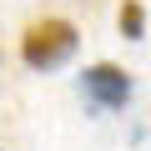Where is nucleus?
<instances>
[{"label":"nucleus","mask_w":151,"mask_h":151,"mask_svg":"<svg viewBox=\"0 0 151 151\" xmlns=\"http://www.w3.org/2000/svg\"><path fill=\"white\" fill-rule=\"evenodd\" d=\"M76 50H81V30H76V20H65V15L30 20L25 35H20V60H25L30 70H55V65H65Z\"/></svg>","instance_id":"f257e3e1"},{"label":"nucleus","mask_w":151,"mask_h":151,"mask_svg":"<svg viewBox=\"0 0 151 151\" xmlns=\"http://www.w3.org/2000/svg\"><path fill=\"white\" fill-rule=\"evenodd\" d=\"M81 96L91 111H126L131 96H136V81H131V70L116 65V60H96L81 70Z\"/></svg>","instance_id":"f03ea898"},{"label":"nucleus","mask_w":151,"mask_h":151,"mask_svg":"<svg viewBox=\"0 0 151 151\" xmlns=\"http://www.w3.org/2000/svg\"><path fill=\"white\" fill-rule=\"evenodd\" d=\"M116 25H121V35H126V40H146V5H141V0H121Z\"/></svg>","instance_id":"7ed1b4c3"}]
</instances>
